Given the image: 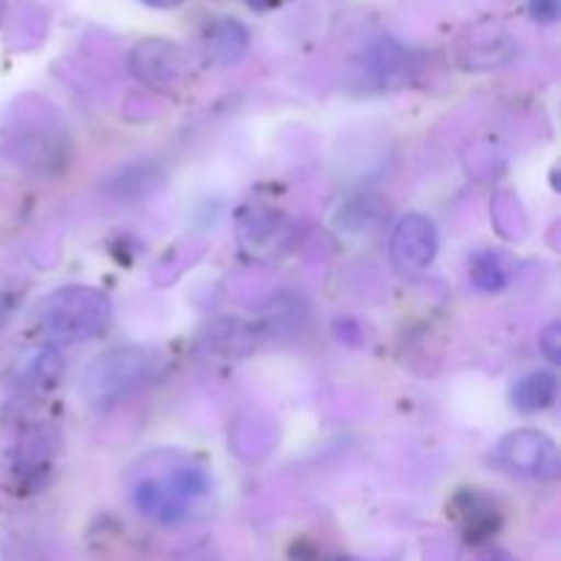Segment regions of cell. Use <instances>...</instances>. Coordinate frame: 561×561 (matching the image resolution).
I'll return each mask as SVG.
<instances>
[{"instance_id":"cell-15","label":"cell","mask_w":561,"mask_h":561,"mask_svg":"<svg viewBox=\"0 0 561 561\" xmlns=\"http://www.w3.org/2000/svg\"><path fill=\"white\" fill-rule=\"evenodd\" d=\"M142 3L153 5V9H175V5H181L184 0H142Z\"/></svg>"},{"instance_id":"cell-17","label":"cell","mask_w":561,"mask_h":561,"mask_svg":"<svg viewBox=\"0 0 561 561\" xmlns=\"http://www.w3.org/2000/svg\"><path fill=\"white\" fill-rule=\"evenodd\" d=\"M480 561H515V559L510 557L507 551H491V553H485Z\"/></svg>"},{"instance_id":"cell-7","label":"cell","mask_w":561,"mask_h":561,"mask_svg":"<svg viewBox=\"0 0 561 561\" xmlns=\"http://www.w3.org/2000/svg\"><path fill=\"white\" fill-rule=\"evenodd\" d=\"M453 513L458 518L460 535H463L466 542L471 546H480V542H488L491 537L499 535L502 529V513L493 504V499L482 496L477 491H463L455 496Z\"/></svg>"},{"instance_id":"cell-4","label":"cell","mask_w":561,"mask_h":561,"mask_svg":"<svg viewBox=\"0 0 561 561\" xmlns=\"http://www.w3.org/2000/svg\"><path fill=\"white\" fill-rule=\"evenodd\" d=\"M496 466L515 477L553 482L559 477V449L546 433L518 431L502 438L496 447Z\"/></svg>"},{"instance_id":"cell-3","label":"cell","mask_w":561,"mask_h":561,"mask_svg":"<svg viewBox=\"0 0 561 561\" xmlns=\"http://www.w3.org/2000/svg\"><path fill=\"white\" fill-rule=\"evenodd\" d=\"M38 316L49 337L58 343H85L107 332L113 305L102 290L88 285H66L44 299Z\"/></svg>"},{"instance_id":"cell-8","label":"cell","mask_w":561,"mask_h":561,"mask_svg":"<svg viewBox=\"0 0 561 561\" xmlns=\"http://www.w3.org/2000/svg\"><path fill=\"white\" fill-rule=\"evenodd\" d=\"M557 394V373L535 370L526 373L524 378H518V381L513 383V389H510V403H513V409H518L520 414H537V411H546L548 405H553Z\"/></svg>"},{"instance_id":"cell-9","label":"cell","mask_w":561,"mask_h":561,"mask_svg":"<svg viewBox=\"0 0 561 561\" xmlns=\"http://www.w3.org/2000/svg\"><path fill=\"white\" fill-rule=\"evenodd\" d=\"M64 376V359L55 348L33 351L16 370V383L27 394H49Z\"/></svg>"},{"instance_id":"cell-13","label":"cell","mask_w":561,"mask_h":561,"mask_svg":"<svg viewBox=\"0 0 561 561\" xmlns=\"http://www.w3.org/2000/svg\"><path fill=\"white\" fill-rule=\"evenodd\" d=\"M540 345H542V354H546L548 359L553 362V365H559V359H561V329H559V323H551V327H548L546 332L540 334Z\"/></svg>"},{"instance_id":"cell-10","label":"cell","mask_w":561,"mask_h":561,"mask_svg":"<svg viewBox=\"0 0 561 561\" xmlns=\"http://www.w3.org/2000/svg\"><path fill=\"white\" fill-rule=\"evenodd\" d=\"M53 433H27L20 444V453H16V474H20V480L31 482L33 488L42 485L49 474V466H53Z\"/></svg>"},{"instance_id":"cell-12","label":"cell","mask_w":561,"mask_h":561,"mask_svg":"<svg viewBox=\"0 0 561 561\" xmlns=\"http://www.w3.org/2000/svg\"><path fill=\"white\" fill-rule=\"evenodd\" d=\"M471 283L474 288L485 290V294H496V290L507 288L510 283V263L502 252L482 250L471 257Z\"/></svg>"},{"instance_id":"cell-2","label":"cell","mask_w":561,"mask_h":561,"mask_svg":"<svg viewBox=\"0 0 561 561\" xmlns=\"http://www.w3.org/2000/svg\"><path fill=\"white\" fill-rule=\"evenodd\" d=\"M162 370V362L146 348H113L96 356L82 376V398L96 414L118 409L140 394Z\"/></svg>"},{"instance_id":"cell-14","label":"cell","mask_w":561,"mask_h":561,"mask_svg":"<svg viewBox=\"0 0 561 561\" xmlns=\"http://www.w3.org/2000/svg\"><path fill=\"white\" fill-rule=\"evenodd\" d=\"M529 11L537 22H557L559 0H529Z\"/></svg>"},{"instance_id":"cell-11","label":"cell","mask_w":561,"mask_h":561,"mask_svg":"<svg viewBox=\"0 0 561 561\" xmlns=\"http://www.w3.org/2000/svg\"><path fill=\"white\" fill-rule=\"evenodd\" d=\"M250 36H247V27L236 20H219L208 27L206 33V49L217 64L228 66L244 55Z\"/></svg>"},{"instance_id":"cell-1","label":"cell","mask_w":561,"mask_h":561,"mask_svg":"<svg viewBox=\"0 0 561 561\" xmlns=\"http://www.w3.org/2000/svg\"><path fill=\"white\" fill-rule=\"evenodd\" d=\"M211 474L181 455H148L131 474V502L146 518L175 526L192 518L211 499Z\"/></svg>"},{"instance_id":"cell-16","label":"cell","mask_w":561,"mask_h":561,"mask_svg":"<svg viewBox=\"0 0 561 561\" xmlns=\"http://www.w3.org/2000/svg\"><path fill=\"white\" fill-rule=\"evenodd\" d=\"M9 312H11V305L3 299V296H0V332H3L5 321H9Z\"/></svg>"},{"instance_id":"cell-6","label":"cell","mask_w":561,"mask_h":561,"mask_svg":"<svg viewBox=\"0 0 561 561\" xmlns=\"http://www.w3.org/2000/svg\"><path fill=\"white\" fill-rule=\"evenodd\" d=\"M389 255L400 272H422L438 255V230L422 214H409L400 219L389 239Z\"/></svg>"},{"instance_id":"cell-5","label":"cell","mask_w":561,"mask_h":561,"mask_svg":"<svg viewBox=\"0 0 561 561\" xmlns=\"http://www.w3.org/2000/svg\"><path fill=\"white\" fill-rule=\"evenodd\" d=\"M131 75L146 82L153 91H175L186 80V55L179 44L162 42V38H148L140 42L129 55Z\"/></svg>"}]
</instances>
